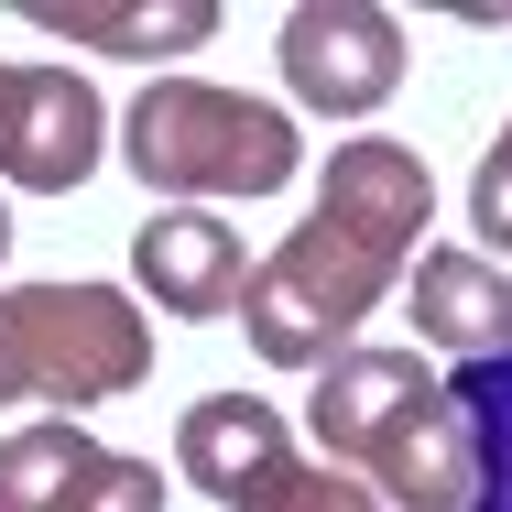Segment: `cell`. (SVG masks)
<instances>
[{
  "label": "cell",
  "instance_id": "obj_1",
  "mask_svg": "<svg viewBox=\"0 0 512 512\" xmlns=\"http://www.w3.org/2000/svg\"><path fill=\"white\" fill-rule=\"evenodd\" d=\"M425 218H436L425 153L393 142V131H349L327 153L316 207L251 262V295H240L251 360L262 371H327V360H349L360 349V316L404 284Z\"/></svg>",
  "mask_w": 512,
  "mask_h": 512
},
{
  "label": "cell",
  "instance_id": "obj_2",
  "mask_svg": "<svg viewBox=\"0 0 512 512\" xmlns=\"http://www.w3.org/2000/svg\"><path fill=\"white\" fill-rule=\"evenodd\" d=\"M120 164L175 207L207 197H284L306 175V131L284 99L251 88H207V77H153L120 109Z\"/></svg>",
  "mask_w": 512,
  "mask_h": 512
},
{
  "label": "cell",
  "instance_id": "obj_3",
  "mask_svg": "<svg viewBox=\"0 0 512 512\" xmlns=\"http://www.w3.org/2000/svg\"><path fill=\"white\" fill-rule=\"evenodd\" d=\"M153 382V316L120 284H11L0 295V414L55 404L88 414Z\"/></svg>",
  "mask_w": 512,
  "mask_h": 512
},
{
  "label": "cell",
  "instance_id": "obj_4",
  "mask_svg": "<svg viewBox=\"0 0 512 512\" xmlns=\"http://www.w3.org/2000/svg\"><path fill=\"white\" fill-rule=\"evenodd\" d=\"M109 153V109L77 66H22L0 55V186L22 197H77Z\"/></svg>",
  "mask_w": 512,
  "mask_h": 512
},
{
  "label": "cell",
  "instance_id": "obj_5",
  "mask_svg": "<svg viewBox=\"0 0 512 512\" xmlns=\"http://www.w3.org/2000/svg\"><path fill=\"white\" fill-rule=\"evenodd\" d=\"M273 55H284L295 109H327V120H371L404 88V22L382 0H295Z\"/></svg>",
  "mask_w": 512,
  "mask_h": 512
},
{
  "label": "cell",
  "instance_id": "obj_6",
  "mask_svg": "<svg viewBox=\"0 0 512 512\" xmlns=\"http://www.w3.org/2000/svg\"><path fill=\"white\" fill-rule=\"evenodd\" d=\"M175 480H197L218 512H262L284 480H295V436L262 393H207L175 425Z\"/></svg>",
  "mask_w": 512,
  "mask_h": 512
},
{
  "label": "cell",
  "instance_id": "obj_7",
  "mask_svg": "<svg viewBox=\"0 0 512 512\" xmlns=\"http://www.w3.org/2000/svg\"><path fill=\"white\" fill-rule=\"evenodd\" d=\"M131 284H142L164 316L207 327V316H240V295H251V251H240L229 218H207V207H164V218L131 229Z\"/></svg>",
  "mask_w": 512,
  "mask_h": 512
},
{
  "label": "cell",
  "instance_id": "obj_8",
  "mask_svg": "<svg viewBox=\"0 0 512 512\" xmlns=\"http://www.w3.org/2000/svg\"><path fill=\"white\" fill-rule=\"evenodd\" d=\"M414 404H436V371H425L414 349H349V360H327V371H316V393H306V436H316V458L371 469Z\"/></svg>",
  "mask_w": 512,
  "mask_h": 512
},
{
  "label": "cell",
  "instance_id": "obj_9",
  "mask_svg": "<svg viewBox=\"0 0 512 512\" xmlns=\"http://www.w3.org/2000/svg\"><path fill=\"white\" fill-rule=\"evenodd\" d=\"M414 338L447 349L458 371L502 360L512 349V273L491 251H414Z\"/></svg>",
  "mask_w": 512,
  "mask_h": 512
},
{
  "label": "cell",
  "instance_id": "obj_10",
  "mask_svg": "<svg viewBox=\"0 0 512 512\" xmlns=\"http://www.w3.org/2000/svg\"><path fill=\"white\" fill-rule=\"evenodd\" d=\"M33 33L99 44V55H131V66H175L186 44L218 33V0H33Z\"/></svg>",
  "mask_w": 512,
  "mask_h": 512
},
{
  "label": "cell",
  "instance_id": "obj_11",
  "mask_svg": "<svg viewBox=\"0 0 512 512\" xmlns=\"http://www.w3.org/2000/svg\"><path fill=\"white\" fill-rule=\"evenodd\" d=\"M99 458H109V447L77 425V414H44V425L0 436V512H66Z\"/></svg>",
  "mask_w": 512,
  "mask_h": 512
},
{
  "label": "cell",
  "instance_id": "obj_12",
  "mask_svg": "<svg viewBox=\"0 0 512 512\" xmlns=\"http://www.w3.org/2000/svg\"><path fill=\"white\" fill-rule=\"evenodd\" d=\"M447 404L469 425V469H480V512H512V349L447 371Z\"/></svg>",
  "mask_w": 512,
  "mask_h": 512
},
{
  "label": "cell",
  "instance_id": "obj_13",
  "mask_svg": "<svg viewBox=\"0 0 512 512\" xmlns=\"http://www.w3.org/2000/svg\"><path fill=\"white\" fill-rule=\"evenodd\" d=\"M262 512H382V491H371L360 469H338V458H295V480Z\"/></svg>",
  "mask_w": 512,
  "mask_h": 512
},
{
  "label": "cell",
  "instance_id": "obj_14",
  "mask_svg": "<svg viewBox=\"0 0 512 512\" xmlns=\"http://www.w3.org/2000/svg\"><path fill=\"white\" fill-rule=\"evenodd\" d=\"M66 512H164V469H153V458H120V447H109L99 469L77 480V502H66Z\"/></svg>",
  "mask_w": 512,
  "mask_h": 512
},
{
  "label": "cell",
  "instance_id": "obj_15",
  "mask_svg": "<svg viewBox=\"0 0 512 512\" xmlns=\"http://www.w3.org/2000/svg\"><path fill=\"white\" fill-rule=\"evenodd\" d=\"M469 229H480L491 262L512 251V120H502V142L480 153V175H469Z\"/></svg>",
  "mask_w": 512,
  "mask_h": 512
},
{
  "label": "cell",
  "instance_id": "obj_16",
  "mask_svg": "<svg viewBox=\"0 0 512 512\" xmlns=\"http://www.w3.org/2000/svg\"><path fill=\"white\" fill-rule=\"evenodd\" d=\"M0 262H11V197H0Z\"/></svg>",
  "mask_w": 512,
  "mask_h": 512
}]
</instances>
